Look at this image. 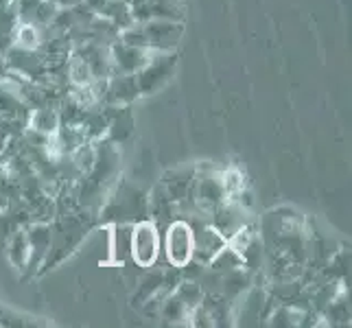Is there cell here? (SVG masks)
<instances>
[{"label": "cell", "mask_w": 352, "mask_h": 328, "mask_svg": "<svg viewBox=\"0 0 352 328\" xmlns=\"http://www.w3.org/2000/svg\"><path fill=\"white\" fill-rule=\"evenodd\" d=\"M160 256V228L151 219H140L131 230V261L140 270L153 267Z\"/></svg>", "instance_id": "1"}, {"label": "cell", "mask_w": 352, "mask_h": 328, "mask_svg": "<svg viewBox=\"0 0 352 328\" xmlns=\"http://www.w3.org/2000/svg\"><path fill=\"white\" fill-rule=\"evenodd\" d=\"M175 64L177 57L173 55V51H153L149 62L136 72L140 94H151L155 90H160L173 77Z\"/></svg>", "instance_id": "2"}, {"label": "cell", "mask_w": 352, "mask_h": 328, "mask_svg": "<svg viewBox=\"0 0 352 328\" xmlns=\"http://www.w3.org/2000/svg\"><path fill=\"white\" fill-rule=\"evenodd\" d=\"M110 201L105 204V210L103 215H107L112 219L114 223L118 221H129V223H136L138 221V215H144L149 210V204L147 199L142 197V193H138L136 188L131 186H123L107 197Z\"/></svg>", "instance_id": "3"}, {"label": "cell", "mask_w": 352, "mask_h": 328, "mask_svg": "<svg viewBox=\"0 0 352 328\" xmlns=\"http://www.w3.org/2000/svg\"><path fill=\"white\" fill-rule=\"evenodd\" d=\"M164 256L171 267H182L192 259V228L186 219H173L164 228Z\"/></svg>", "instance_id": "4"}, {"label": "cell", "mask_w": 352, "mask_h": 328, "mask_svg": "<svg viewBox=\"0 0 352 328\" xmlns=\"http://www.w3.org/2000/svg\"><path fill=\"white\" fill-rule=\"evenodd\" d=\"M226 199H228V193L223 186L221 173L208 168V171L195 175V179H192V201H195L199 210L210 215L217 206L223 204Z\"/></svg>", "instance_id": "5"}, {"label": "cell", "mask_w": 352, "mask_h": 328, "mask_svg": "<svg viewBox=\"0 0 352 328\" xmlns=\"http://www.w3.org/2000/svg\"><path fill=\"white\" fill-rule=\"evenodd\" d=\"M147 48L151 51H173L177 46L184 27L179 20H162V18H151L147 22H138Z\"/></svg>", "instance_id": "6"}, {"label": "cell", "mask_w": 352, "mask_h": 328, "mask_svg": "<svg viewBox=\"0 0 352 328\" xmlns=\"http://www.w3.org/2000/svg\"><path fill=\"white\" fill-rule=\"evenodd\" d=\"M153 55L151 48L131 46L116 40L110 44V62H112V75H136V72L149 62Z\"/></svg>", "instance_id": "7"}, {"label": "cell", "mask_w": 352, "mask_h": 328, "mask_svg": "<svg viewBox=\"0 0 352 328\" xmlns=\"http://www.w3.org/2000/svg\"><path fill=\"white\" fill-rule=\"evenodd\" d=\"M210 226L228 241L241 228L250 226V210L234 199H226L210 212Z\"/></svg>", "instance_id": "8"}, {"label": "cell", "mask_w": 352, "mask_h": 328, "mask_svg": "<svg viewBox=\"0 0 352 328\" xmlns=\"http://www.w3.org/2000/svg\"><path fill=\"white\" fill-rule=\"evenodd\" d=\"M192 228V259L208 265L221 248H226V237H221L210 223H197Z\"/></svg>", "instance_id": "9"}, {"label": "cell", "mask_w": 352, "mask_h": 328, "mask_svg": "<svg viewBox=\"0 0 352 328\" xmlns=\"http://www.w3.org/2000/svg\"><path fill=\"white\" fill-rule=\"evenodd\" d=\"M27 239H29V263L27 267L31 272H35L38 267L44 265L48 252H51L53 245V228L51 223H44V221H33L27 226Z\"/></svg>", "instance_id": "10"}, {"label": "cell", "mask_w": 352, "mask_h": 328, "mask_svg": "<svg viewBox=\"0 0 352 328\" xmlns=\"http://www.w3.org/2000/svg\"><path fill=\"white\" fill-rule=\"evenodd\" d=\"M138 81L136 75H112L107 77V90H105V103L107 105H129L138 99Z\"/></svg>", "instance_id": "11"}, {"label": "cell", "mask_w": 352, "mask_h": 328, "mask_svg": "<svg viewBox=\"0 0 352 328\" xmlns=\"http://www.w3.org/2000/svg\"><path fill=\"white\" fill-rule=\"evenodd\" d=\"M131 230L133 223L118 221L112 226V232L107 237V261L114 265H123L131 259Z\"/></svg>", "instance_id": "12"}, {"label": "cell", "mask_w": 352, "mask_h": 328, "mask_svg": "<svg viewBox=\"0 0 352 328\" xmlns=\"http://www.w3.org/2000/svg\"><path fill=\"white\" fill-rule=\"evenodd\" d=\"M62 125V118H59L57 107L53 105H42V107H35L31 109L29 114V127L44 133V136H53V133L59 129Z\"/></svg>", "instance_id": "13"}, {"label": "cell", "mask_w": 352, "mask_h": 328, "mask_svg": "<svg viewBox=\"0 0 352 328\" xmlns=\"http://www.w3.org/2000/svg\"><path fill=\"white\" fill-rule=\"evenodd\" d=\"M9 261L14 267L18 270H27V263H29V254H31V248H29V239H27V226L24 228H16L14 232L9 234Z\"/></svg>", "instance_id": "14"}, {"label": "cell", "mask_w": 352, "mask_h": 328, "mask_svg": "<svg viewBox=\"0 0 352 328\" xmlns=\"http://www.w3.org/2000/svg\"><path fill=\"white\" fill-rule=\"evenodd\" d=\"M267 296L261 289H252L250 294L243 298V305L239 313H234V320H241L243 324H254V320L263 318V309H265Z\"/></svg>", "instance_id": "15"}, {"label": "cell", "mask_w": 352, "mask_h": 328, "mask_svg": "<svg viewBox=\"0 0 352 328\" xmlns=\"http://www.w3.org/2000/svg\"><path fill=\"white\" fill-rule=\"evenodd\" d=\"M157 311H160L162 320H166L168 324H182L184 320H188V315H190V309L173 294V291L160 302V309Z\"/></svg>", "instance_id": "16"}, {"label": "cell", "mask_w": 352, "mask_h": 328, "mask_svg": "<svg viewBox=\"0 0 352 328\" xmlns=\"http://www.w3.org/2000/svg\"><path fill=\"white\" fill-rule=\"evenodd\" d=\"M14 44L20 48H27V51H38L42 44V29L29 22H18L14 31Z\"/></svg>", "instance_id": "17"}, {"label": "cell", "mask_w": 352, "mask_h": 328, "mask_svg": "<svg viewBox=\"0 0 352 328\" xmlns=\"http://www.w3.org/2000/svg\"><path fill=\"white\" fill-rule=\"evenodd\" d=\"M7 75H9V66L5 62V57H0V81H5Z\"/></svg>", "instance_id": "18"}, {"label": "cell", "mask_w": 352, "mask_h": 328, "mask_svg": "<svg viewBox=\"0 0 352 328\" xmlns=\"http://www.w3.org/2000/svg\"><path fill=\"white\" fill-rule=\"evenodd\" d=\"M127 3L131 5V7H138V5H144L147 0H127Z\"/></svg>", "instance_id": "19"}, {"label": "cell", "mask_w": 352, "mask_h": 328, "mask_svg": "<svg viewBox=\"0 0 352 328\" xmlns=\"http://www.w3.org/2000/svg\"><path fill=\"white\" fill-rule=\"evenodd\" d=\"M0 164H3V160H0Z\"/></svg>", "instance_id": "20"}]
</instances>
